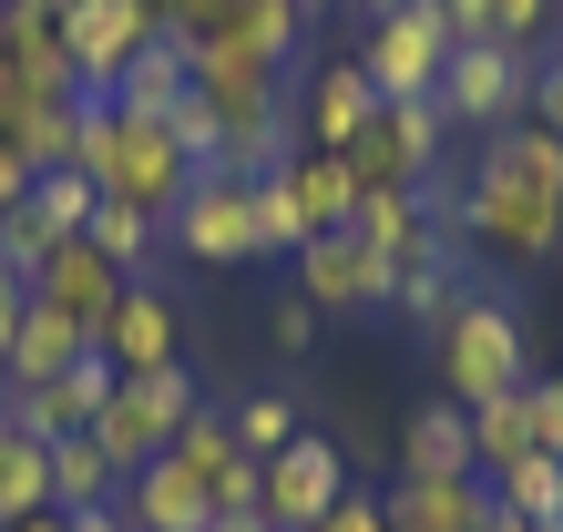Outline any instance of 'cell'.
I'll return each instance as SVG.
<instances>
[{
  "mask_svg": "<svg viewBox=\"0 0 563 532\" xmlns=\"http://www.w3.org/2000/svg\"><path fill=\"white\" fill-rule=\"evenodd\" d=\"M461 236H482L512 266H553L563 256V133L522 113L512 133H482L472 185H461Z\"/></svg>",
  "mask_w": 563,
  "mask_h": 532,
  "instance_id": "cell-1",
  "label": "cell"
},
{
  "mask_svg": "<svg viewBox=\"0 0 563 532\" xmlns=\"http://www.w3.org/2000/svg\"><path fill=\"white\" fill-rule=\"evenodd\" d=\"M430 369H441V389L461 399V410H482V399H503V389H522L533 379V348H522V318L503 308V297H461L451 308V328L430 339Z\"/></svg>",
  "mask_w": 563,
  "mask_h": 532,
  "instance_id": "cell-2",
  "label": "cell"
},
{
  "mask_svg": "<svg viewBox=\"0 0 563 532\" xmlns=\"http://www.w3.org/2000/svg\"><path fill=\"white\" fill-rule=\"evenodd\" d=\"M206 410V389H195V369L175 358V369H144V379H123L103 410H92V441H103L123 472H144V461H164L175 451V430Z\"/></svg>",
  "mask_w": 563,
  "mask_h": 532,
  "instance_id": "cell-3",
  "label": "cell"
},
{
  "mask_svg": "<svg viewBox=\"0 0 563 532\" xmlns=\"http://www.w3.org/2000/svg\"><path fill=\"white\" fill-rule=\"evenodd\" d=\"M164 246L195 256V266H256L267 246H256V185L225 175V164H195L185 206L164 215Z\"/></svg>",
  "mask_w": 563,
  "mask_h": 532,
  "instance_id": "cell-4",
  "label": "cell"
},
{
  "mask_svg": "<svg viewBox=\"0 0 563 532\" xmlns=\"http://www.w3.org/2000/svg\"><path fill=\"white\" fill-rule=\"evenodd\" d=\"M441 144H451V113L430 103H379L369 113V133L349 144V175H358V195H420L430 175H441Z\"/></svg>",
  "mask_w": 563,
  "mask_h": 532,
  "instance_id": "cell-5",
  "label": "cell"
},
{
  "mask_svg": "<svg viewBox=\"0 0 563 532\" xmlns=\"http://www.w3.org/2000/svg\"><path fill=\"white\" fill-rule=\"evenodd\" d=\"M451 21H441V0H400L389 21H369V52H358V73L379 82V103H420V92H441L451 73Z\"/></svg>",
  "mask_w": 563,
  "mask_h": 532,
  "instance_id": "cell-6",
  "label": "cell"
},
{
  "mask_svg": "<svg viewBox=\"0 0 563 532\" xmlns=\"http://www.w3.org/2000/svg\"><path fill=\"white\" fill-rule=\"evenodd\" d=\"M430 103L451 113V133H512L522 113H533V62L503 52V42H461Z\"/></svg>",
  "mask_w": 563,
  "mask_h": 532,
  "instance_id": "cell-7",
  "label": "cell"
},
{
  "mask_svg": "<svg viewBox=\"0 0 563 532\" xmlns=\"http://www.w3.org/2000/svg\"><path fill=\"white\" fill-rule=\"evenodd\" d=\"M297 297H308L318 318H379L389 308V256L358 236V225H339V236H318V246H297Z\"/></svg>",
  "mask_w": 563,
  "mask_h": 532,
  "instance_id": "cell-8",
  "label": "cell"
},
{
  "mask_svg": "<svg viewBox=\"0 0 563 532\" xmlns=\"http://www.w3.org/2000/svg\"><path fill=\"white\" fill-rule=\"evenodd\" d=\"M154 11L144 0H73V11H62V52H73V73H82V92L92 103H113V82L134 73V52L154 42Z\"/></svg>",
  "mask_w": 563,
  "mask_h": 532,
  "instance_id": "cell-9",
  "label": "cell"
},
{
  "mask_svg": "<svg viewBox=\"0 0 563 532\" xmlns=\"http://www.w3.org/2000/svg\"><path fill=\"white\" fill-rule=\"evenodd\" d=\"M256 512H267V532H308V522H328L339 512V441H318V430H297V441L277 451V461H256Z\"/></svg>",
  "mask_w": 563,
  "mask_h": 532,
  "instance_id": "cell-10",
  "label": "cell"
},
{
  "mask_svg": "<svg viewBox=\"0 0 563 532\" xmlns=\"http://www.w3.org/2000/svg\"><path fill=\"white\" fill-rule=\"evenodd\" d=\"M123 287H134V277H123V266L92 246V236H62L42 266H31V297H42V308H62V318H82L92 348H103V318L123 308Z\"/></svg>",
  "mask_w": 563,
  "mask_h": 532,
  "instance_id": "cell-11",
  "label": "cell"
},
{
  "mask_svg": "<svg viewBox=\"0 0 563 532\" xmlns=\"http://www.w3.org/2000/svg\"><path fill=\"white\" fill-rule=\"evenodd\" d=\"M103 358H113L123 379L175 369V358H185V318H175V297H164L154 277H134V287H123V308L103 318Z\"/></svg>",
  "mask_w": 563,
  "mask_h": 532,
  "instance_id": "cell-12",
  "label": "cell"
},
{
  "mask_svg": "<svg viewBox=\"0 0 563 532\" xmlns=\"http://www.w3.org/2000/svg\"><path fill=\"white\" fill-rule=\"evenodd\" d=\"M369 113H379V82L358 73V62H318L308 92H297V133H308L318 154H349L358 133H369Z\"/></svg>",
  "mask_w": 563,
  "mask_h": 532,
  "instance_id": "cell-13",
  "label": "cell"
},
{
  "mask_svg": "<svg viewBox=\"0 0 563 532\" xmlns=\"http://www.w3.org/2000/svg\"><path fill=\"white\" fill-rule=\"evenodd\" d=\"M113 502H123V522H134V532H206V522H216L206 481H195L175 451H164V461H144V472H123V491H113Z\"/></svg>",
  "mask_w": 563,
  "mask_h": 532,
  "instance_id": "cell-14",
  "label": "cell"
},
{
  "mask_svg": "<svg viewBox=\"0 0 563 532\" xmlns=\"http://www.w3.org/2000/svg\"><path fill=\"white\" fill-rule=\"evenodd\" d=\"M461 297H472V277H461V246L441 236L430 256H400V266H389V308H379V318H410L420 339H441Z\"/></svg>",
  "mask_w": 563,
  "mask_h": 532,
  "instance_id": "cell-15",
  "label": "cell"
},
{
  "mask_svg": "<svg viewBox=\"0 0 563 532\" xmlns=\"http://www.w3.org/2000/svg\"><path fill=\"white\" fill-rule=\"evenodd\" d=\"M277 185H287L297 225H308V246H318V236H339V225L358 215V175H349V154H318V144H297Z\"/></svg>",
  "mask_w": 563,
  "mask_h": 532,
  "instance_id": "cell-16",
  "label": "cell"
},
{
  "mask_svg": "<svg viewBox=\"0 0 563 532\" xmlns=\"http://www.w3.org/2000/svg\"><path fill=\"white\" fill-rule=\"evenodd\" d=\"M185 92H195V42H185V31H154V42L134 52V73L113 82V103L144 113V123H175Z\"/></svg>",
  "mask_w": 563,
  "mask_h": 532,
  "instance_id": "cell-17",
  "label": "cell"
},
{
  "mask_svg": "<svg viewBox=\"0 0 563 532\" xmlns=\"http://www.w3.org/2000/svg\"><path fill=\"white\" fill-rule=\"evenodd\" d=\"M379 512H389V532H482L492 481H482V472H472V481H410V472H400V491H379Z\"/></svg>",
  "mask_w": 563,
  "mask_h": 532,
  "instance_id": "cell-18",
  "label": "cell"
},
{
  "mask_svg": "<svg viewBox=\"0 0 563 532\" xmlns=\"http://www.w3.org/2000/svg\"><path fill=\"white\" fill-rule=\"evenodd\" d=\"M400 461H410V481H472V472H482V461H472V410H461V399H430V410H410Z\"/></svg>",
  "mask_w": 563,
  "mask_h": 532,
  "instance_id": "cell-19",
  "label": "cell"
},
{
  "mask_svg": "<svg viewBox=\"0 0 563 532\" xmlns=\"http://www.w3.org/2000/svg\"><path fill=\"white\" fill-rule=\"evenodd\" d=\"M82 348H92V328L31 297V318H21V339H11V369H0V379H62V369L82 358Z\"/></svg>",
  "mask_w": 563,
  "mask_h": 532,
  "instance_id": "cell-20",
  "label": "cell"
},
{
  "mask_svg": "<svg viewBox=\"0 0 563 532\" xmlns=\"http://www.w3.org/2000/svg\"><path fill=\"white\" fill-rule=\"evenodd\" d=\"M123 491V461L92 441V430H73V441H52V512H92Z\"/></svg>",
  "mask_w": 563,
  "mask_h": 532,
  "instance_id": "cell-21",
  "label": "cell"
},
{
  "mask_svg": "<svg viewBox=\"0 0 563 532\" xmlns=\"http://www.w3.org/2000/svg\"><path fill=\"white\" fill-rule=\"evenodd\" d=\"M349 225H358V236H369V246H379L389 266H400V256H430V246H441V225L420 215V195H358V215H349Z\"/></svg>",
  "mask_w": 563,
  "mask_h": 532,
  "instance_id": "cell-22",
  "label": "cell"
},
{
  "mask_svg": "<svg viewBox=\"0 0 563 532\" xmlns=\"http://www.w3.org/2000/svg\"><path fill=\"white\" fill-rule=\"evenodd\" d=\"M543 441H533V399L522 389H503V399H482L472 410V461L482 472H512V461H533Z\"/></svg>",
  "mask_w": 563,
  "mask_h": 532,
  "instance_id": "cell-23",
  "label": "cell"
},
{
  "mask_svg": "<svg viewBox=\"0 0 563 532\" xmlns=\"http://www.w3.org/2000/svg\"><path fill=\"white\" fill-rule=\"evenodd\" d=\"M82 236L103 246L123 277H144V266H154V246H164V225H154L144 206H123V195H92V225H82Z\"/></svg>",
  "mask_w": 563,
  "mask_h": 532,
  "instance_id": "cell-24",
  "label": "cell"
},
{
  "mask_svg": "<svg viewBox=\"0 0 563 532\" xmlns=\"http://www.w3.org/2000/svg\"><path fill=\"white\" fill-rule=\"evenodd\" d=\"M492 481V502H503V512H522V522H563V461L553 451H533V461H512V472H482Z\"/></svg>",
  "mask_w": 563,
  "mask_h": 532,
  "instance_id": "cell-25",
  "label": "cell"
},
{
  "mask_svg": "<svg viewBox=\"0 0 563 532\" xmlns=\"http://www.w3.org/2000/svg\"><path fill=\"white\" fill-rule=\"evenodd\" d=\"M21 512H52V441H31V430L0 441V522Z\"/></svg>",
  "mask_w": 563,
  "mask_h": 532,
  "instance_id": "cell-26",
  "label": "cell"
},
{
  "mask_svg": "<svg viewBox=\"0 0 563 532\" xmlns=\"http://www.w3.org/2000/svg\"><path fill=\"white\" fill-rule=\"evenodd\" d=\"M482 42H503L522 62H543L563 42V0H482Z\"/></svg>",
  "mask_w": 563,
  "mask_h": 532,
  "instance_id": "cell-27",
  "label": "cell"
},
{
  "mask_svg": "<svg viewBox=\"0 0 563 532\" xmlns=\"http://www.w3.org/2000/svg\"><path fill=\"white\" fill-rule=\"evenodd\" d=\"M225 430H236L246 461H277V451L297 441V399H287V389H246V399H225Z\"/></svg>",
  "mask_w": 563,
  "mask_h": 532,
  "instance_id": "cell-28",
  "label": "cell"
},
{
  "mask_svg": "<svg viewBox=\"0 0 563 532\" xmlns=\"http://www.w3.org/2000/svg\"><path fill=\"white\" fill-rule=\"evenodd\" d=\"M21 206L42 215L52 236H82V225H92V175H82V164H42V175H31V195H21Z\"/></svg>",
  "mask_w": 563,
  "mask_h": 532,
  "instance_id": "cell-29",
  "label": "cell"
},
{
  "mask_svg": "<svg viewBox=\"0 0 563 532\" xmlns=\"http://www.w3.org/2000/svg\"><path fill=\"white\" fill-rule=\"evenodd\" d=\"M256 246H267V256H297V246H308V225H297V206H287L277 175L256 185Z\"/></svg>",
  "mask_w": 563,
  "mask_h": 532,
  "instance_id": "cell-30",
  "label": "cell"
},
{
  "mask_svg": "<svg viewBox=\"0 0 563 532\" xmlns=\"http://www.w3.org/2000/svg\"><path fill=\"white\" fill-rule=\"evenodd\" d=\"M21 318H31V266L0 256V369H11V339H21Z\"/></svg>",
  "mask_w": 563,
  "mask_h": 532,
  "instance_id": "cell-31",
  "label": "cell"
},
{
  "mask_svg": "<svg viewBox=\"0 0 563 532\" xmlns=\"http://www.w3.org/2000/svg\"><path fill=\"white\" fill-rule=\"evenodd\" d=\"M267 339H277V358H308L318 348V308H308V297H287V308L267 318Z\"/></svg>",
  "mask_w": 563,
  "mask_h": 532,
  "instance_id": "cell-32",
  "label": "cell"
},
{
  "mask_svg": "<svg viewBox=\"0 0 563 532\" xmlns=\"http://www.w3.org/2000/svg\"><path fill=\"white\" fill-rule=\"evenodd\" d=\"M522 399H533V441L563 461V379H522Z\"/></svg>",
  "mask_w": 563,
  "mask_h": 532,
  "instance_id": "cell-33",
  "label": "cell"
},
{
  "mask_svg": "<svg viewBox=\"0 0 563 532\" xmlns=\"http://www.w3.org/2000/svg\"><path fill=\"white\" fill-rule=\"evenodd\" d=\"M533 123H543V133H563V42L533 62Z\"/></svg>",
  "mask_w": 563,
  "mask_h": 532,
  "instance_id": "cell-34",
  "label": "cell"
},
{
  "mask_svg": "<svg viewBox=\"0 0 563 532\" xmlns=\"http://www.w3.org/2000/svg\"><path fill=\"white\" fill-rule=\"evenodd\" d=\"M308 532H389V512H379V491H339V512L308 522Z\"/></svg>",
  "mask_w": 563,
  "mask_h": 532,
  "instance_id": "cell-35",
  "label": "cell"
},
{
  "mask_svg": "<svg viewBox=\"0 0 563 532\" xmlns=\"http://www.w3.org/2000/svg\"><path fill=\"white\" fill-rule=\"evenodd\" d=\"M144 11H154L164 31H206V21L225 11V0H144Z\"/></svg>",
  "mask_w": 563,
  "mask_h": 532,
  "instance_id": "cell-36",
  "label": "cell"
},
{
  "mask_svg": "<svg viewBox=\"0 0 563 532\" xmlns=\"http://www.w3.org/2000/svg\"><path fill=\"white\" fill-rule=\"evenodd\" d=\"M21 92V62H11V0H0V103Z\"/></svg>",
  "mask_w": 563,
  "mask_h": 532,
  "instance_id": "cell-37",
  "label": "cell"
},
{
  "mask_svg": "<svg viewBox=\"0 0 563 532\" xmlns=\"http://www.w3.org/2000/svg\"><path fill=\"white\" fill-rule=\"evenodd\" d=\"M73 532H134V522H123V502H92V512H73Z\"/></svg>",
  "mask_w": 563,
  "mask_h": 532,
  "instance_id": "cell-38",
  "label": "cell"
},
{
  "mask_svg": "<svg viewBox=\"0 0 563 532\" xmlns=\"http://www.w3.org/2000/svg\"><path fill=\"white\" fill-rule=\"evenodd\" d=\"M0 532H73V512H21V522H0Z\"/></svg>",
  "mask_w": 563,
  "mask_h": 532,
  "instance_id": "cell-39",
  "label": "cell"
},
{
  "mask_svg": "<svg viewBox=\"0 0 563 532\" xmlns=\"http://www.w3.org/2000/svg\"><path fill=\"white\" fill-rule=\"evenodd\" d=\"M482 532H543V522H522V512H503V502H492V512H482ZM553 532H563V522H553Z\"/></svg>",
  "mask_w": 563,
  "mask_h": 532,
  "instance_id": "cell-40",
  "label": "cell"
},
{
  "mask_svg": "<svg viewBox=\"0 0 563 532\" xmlns=\"http://www.w3.org/2000/svg\"><path fill=\"white\" fill-rule=\"evenodd\" d=\"M11 11H52V21H62V11H73V0H11Z\"/></svg>",
  "mask_w": 563,
  "mask_h": 532,
  "instance_id": "cell-41",
  "label": "cell"
},
{
  "mask_svg": "<svg viewBox=\"0 0 563 532\" xmlns=\"http://www.w3.org/2000/svg\"><path fill=\"white\" fill-rule=\"evenodd\" d=\"M358 11H369V21H389V11H400V0H358Z\"/></svg>",
  "mask_w": 563,
  "mask_h": 532,
  "instance_id": "cell-42",
  "label": "cell"
}]
</instances>
